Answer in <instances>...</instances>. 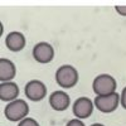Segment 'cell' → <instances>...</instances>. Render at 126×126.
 Returning <instances> with one entry per match:
<instances>
[{"label": "cell", "instance_id": "obj_1", "mask_svg": "<svg viewBox=\"0 0 126 126\" xmlns=\"http://www.w3.org/2000/svg\"><path fill=\"white\" fill-rule=\"evenodd\" d=\"M54 78L59 87L72 88L78 82V71L71 64H63L56 71Z\"/></svg>", "mask_w": 126, "mask_h": 126}, {"label": "cell", "instance_id": "obj_2", "mask_svg": "<svg viewBox=\"0 0 126 126\" xmlns=\"http://www.w3.org/2000/svg\"><path fill=\"white\" fill-rule=\"evenodd\" d=\"M117 82L111 75L102 73L94 77L92 82V90L96 93V96H107L116 92Z\"/></svg>", "mask_w": 126, "mask_h": 126}, {"label": "cell", "instance_id": "obj_3", "mask_svg": "<svg viewBox=\"0 0 126 126\" xmlns=\"http://www.w3.org/2000/svg\"><path fill=\"white\" fill-rule=\"evenodd\" d=\"M28 113H29V105L22 98H18L13 102L8 103L4 109L5 117L13 122L23 121L24 119H27Z\"/></svg>", "mask_w": 126, "mask_h": 126}, {"label": "cell", "instance_id": "obj_4", "mask_svg": "<svg viewBox=\"0 0 126 126\" xmlns=\"http://www.w3.org/2000/svg\"><path fill=\"white\" fill-rule=\"evenodd\" d=\"M24 94L28 100L33 102H39L47 96V87L42 81L32 79L24 87Z\"/></svg>", "mask_w": 126, "mask_h": 126}, {"label": "cell", "instance_id": "obj_5", "mask_svg": "<svg viewBox=\"0 0 126 126\" xmlns=\"http://www.w3.org/2000/svg\"><path fill=\"white\" fill-rule=\"evenodd\" d=\"M93 103L98 111L103 113H111L119 107L120 94L115 92L112 94H107V96H96Z\"/></svg>", "mask_w": 126, "mask_h": 126}, {"label": "cell", "instance_id": "obj_6", "mask_svg": "<svg viewBox=\"0 0 126 126\" xmlns=\"http://www.w3.org/2000/svg\"><path fill=\"white\" fill-rule=\"evenodd\" d=\"M33 58L42 64H47L50 63L54 58V48L49 44L48 42H39L33 47Z\"/></svg>", "mask_w": 126, "mask_h": 126}, {"label": "cell", "instance_id": "obj_7", "mask_svg": "<svg viewBox=\"0 0 126 126\" xmlns=\"http://www.w3.org/2000/svg\"><path fill=\"white\" fill-rule=\"evenodd\" d=\"M93 107H94V103L91 98H88V97H78L75 102H73L72 111H73V115L76 116V119L85 120V119H88L92 115Z\"/></svg>", "mask_w": 126, "mask_h": 126}, {"label": "cell", "instance_id": "obj_8", "mask_svg": "<svg viewBox=\"0 0 126 126\" xmlns=\"http://www.w3.org/2000/svg\"><path fill=\"white\" fill-rule=\"evenodd\" d=\"M69 103H71L69 94L62 90L52 92L49 96V105L54 111H58V112L66 111L69 107Z\"/></svg>", "mask_w": 126, "mask_h": 126}, {"label": "cell", "instance_id": "obj_9", "mask_svg": "<svg viewBox=\"0 0 126 126\" xmlns=\"http://www.w3.org/2000/svg\"><path fill=\"white\" fill-rule=\"evenodd\" d=\"M25 43H27V39H25V35L20 32H10V33L5 37V46L6 48L10 50V52H20L23 50L24 47H25Z\"/></svg>", "mask_w": 126, "mask_h": 126}, {"label": "cell", "instance_id": "obj_10", "mask_svg": "<svg viewBox=\"0 0 126 126\" xmlns=\"http://www.w3.org/2000/svg\"><path fill=\"white\" fill-rule=\"evenodd\" d=\"M19 86L15 82H3L0 83V100L5 102H13L18 100Z\"/></svg>", "mask_w": 126, "mask_h": 126}, {"label": "cell", "instance_id": "obj_11", "mask_svg": "<svg viewBox=\"0 0 126 126\" xmlns=\"http://www.w3.org/2000/svg\"><path fill=\"white\" fill-rule=\"evenodd\" d=\"M16 75L15 64L8 58H0V81L12 82V79Z\"/></svg>", "mask_w": 126, "mask_h": 126}, {"label": "cell", "instance_id": "obj_12", "mask_svg": "<svg viewBox=\"0 0 126 126\" xmlns=\"http://www.w3.org/2000/svg\"><path fill=\"white\" fill-rule=\"evenodd\" d=\"M18 126H40V125H39V122L37 120L32 119V117H27L23 121H20L18 124Z\"/></svg>", "mask_w": 126, "mask_h": 126}, {"label": "cell", "instance_id": "obj_13", "mask_svg": "<svg viewBox=\"0 0 126 126\" xmlns=\"http://www.w3.org/2000/svg\"><path fill=\"white\" fill-rule=\"evenodd\" d=\"M66 126H86L85 124H83L82 120H78V119H72L67 122Z\"/></svg>", "mask_w": 126, "mask_h": 126}, {"label": "cell", "instance_id": "obj_14", "mask_svg": "<svg viewBox=\"0 0 126 126\" xmlns=\"http://www.w3.org/2000/svg\"><path fill=\"white\" fill-rule=\"evenodd\" d=\"M120 103H121V106L126 110V87H124V90L121 91V94H120Z\"/></svg>", "mask_w": 126, "mask_h": 126}, {"label": "cell", "instance_id": "obj_15", "mask_svg": "<svg viewBox=\"0 0 126 126\" xmlns=\"http://www.w3.org/2000/svg\"><path fill=\"white\" fill-rule=\"evenodd\" d=\"M115 10L121 15V16H126V5H119L115 6Z\"/></svg>", "mask_w": 126, "mask_h": 126}, {"label": "cell", "instance_id": "obj_16", "mask_svg": "<svg viewBox=\"0 0 126 126\" xmlns=\"http://www.w3.org/2000/svg\"><path fill=\"white\" fill-rule=\"evenodd\" d=\"M90 126H105L103 124H100V122H96V124H92V125H90Z\"/></svg>", "mask_w": 126, "mask_h": 126}]
</instances>
